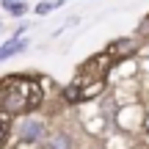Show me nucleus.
Listing matches in <instances>:
<instances>
[{
	"instance_id": "obj_1",
	"label": "nucleus",
	"mask_w": 149,
	"mask_h": 149,
	"mask_svg": "<svg viewBox=\"0 0 149 149\" xmlns=\"http://www.w3.org/2000/svg\"><path fill=\"white\" fill-rule=\"evenodd\" d=\"M42 105V88L31 77H8L0 80V111L6 113H28Z\"/></svg>"
},
{
	"instance_id": "obj_2",
	"label": "nucleus",
	"mask_w": 149,
	"mask_h": 149,
	"mask_svg": "<svg viewBox=\"0 0 149 149\" xmlns=\"http://www.w3.org/2000/svg\"><path fill=\"white\" fill-rule=\"evenodd\" d=\"M42 133H44V124L36 122V119H25V122L19 124V135H22V141H28V144L39 141V138H42Z\"/></svg>"
},
{
	"instance_id": "obj_3",
	"label": "nucleus",
	"mask_w": 149,
	"mask_h": 149,
	"mask_svg": "<svg viewBox=\"0 0 149 149\" xmlns=\"http://www.w3.org/2000/svg\"><path fill=\"white\" fill-rule=\"evenodd\" d=\"M25 47H28V42H25V39H11V42H6L3 47H0V58H11V55L22 53Z\"/></svg>"
},
{
	"instance_id": "obj_4",
	"label": "nucleus",
	"mask_w": 149,
	"mask_h": 149,
	"mask_svg": "<svg viewBox=\"0 0 149 149\" xmlns=\"http://www.w3.org/2000/svg\"><path fill=\"white\" fill-rule=\"evenodd\" d=\"M47 149H72V138L69 135H53Z\"/></svg>"
},
{
	"instance_id": "obj_5",
	"label": "nucleus",
	"mask_w": 149,
	"mask_h": 149,
	"mask_svg": "<svg viewBox=\"0 0 149 149\" xmlns=\"http://www.w3.org/2000/svg\"><path fill=\"white\" fill-rule=\"evenodd\" d=\"M8 116H11V113L0 111V146H3L6 138H8Z\"/></svg>"
},
{
	"instance_id": "obj_6",
	"label": "nucleus",
	"mask_w": 149,
	"mask_h": 149,
	"mask_svg": "<svg viewBox=\"0 0 149 149\" xmlns=\"http://www.w3.org/2000/svg\"><path fill=\"white\" fill-rule=\"evenodd\" d=\"M58 6H61V0H44V3H39V6H36V14H47V11L58 8Z\"/></svg>"
},
{
	"instance_id": "obj_7",
	"label": "nucleus",
	"mask_w": 149,
	"mask_h": 149,
	"mask_svg": "<svg viewBox=\"0 0 149 149\" xmlns=\"http://www.w3.org/2000/svg\"><path fill=\"white\" fill-rule=\"evenodd\" d=\"M97 66H100V69H105V66H108V58H105V55H100V64H97ZM83 72H94V61H91Z\"/></svg>"
},
{
	"instance_id": "obj_8",
	"label": "nucleus",
	"mask_w": 149,
	"mask_h": 149,
	"mask_svg": "<svg viewBox=\"0 0 149 149\" xmlns=\"http://www.w3.org/2000/svg\"><path fill=\"white\" fill-rule=\"evenodd\" d=\"M14 6H19V0H3V8H6V11H11Z\"/></svg>"
},
{
	"instance_id": "obj_9",
	"label": "nucleus",
	"mask_w": 149,
	"mask_h": 149,
	"mask_svg": "<svg viewBox=\"0 0 149 149\" xmlns=\"http://www.w3.org/2000/svg\"><path fill=\"white\" fill-rule=\"evenodd\" d=\"M19 149H28V146H19Z\"/></svg>"
}]
</instances>
